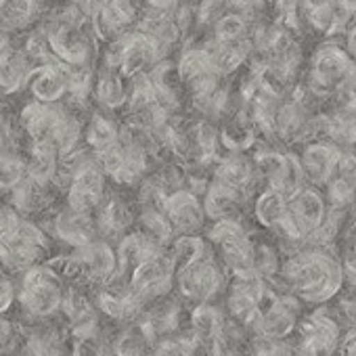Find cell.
Masks as SVG:
<instances>
[{
  "mask_svg": "<svg viewBox=\"0 0 356 356\" xmlns=\"http://www.w3.org/2000/svg\"><path fill=\"white\" fill-rule=\"evenodd\" d=\"M136 0H99L88 15V28L99 44H109L138 26Z\"/></svg>",
  "mask_w": 356,
  "mask_h": 356,
  "instance_id": "cell-1",
  "label": "cell"
},
{
  "mask_svg": "<svg viewBox=\"0 0 356 356\" xmlns=\"http://www.w3.org/2000/svg\"><path fill=\"white\" fill-rule=\"evenodd\" d=\"M155 254H157L155 241L145 233H134V235H128L120 243L115 258H118V266L122 273H132L140 262H145L147 258H151Z\"/></svg>",
  "mask_w": 356,
  "mask_h": 356,
  "instance_id": "cell-16",
  "label": "cell"
},
{
  "mask_svg": "<svg viewBox=\"0 0 356 356\" xmlns=\"http://www.w3.org/2000/svg\"><path fill=\"white\" fill-rule=\"evenodd\" d=\"M32 352H34V356H67L61 339L53 331H44V333L34 335Z\"/></svg>",
  "mask_w": 356,
  "mask_h": 356,
  "instance_id": "cell-24",
  "label": "cell"
},
{
  "mask_svg": "<svg viewBox=\"0 0 356 356\" xmlns=\"http://www.w3.org/2000/svg\"><path fill=\"white\" fill-rule=\"evenodd\" d=\"M254 356H293V348L281 339L262 337L254 348Z\"/></svg>",
  "mask_w": 356,
  "mask_h": 356,
  "instance_id": "cell-25",
  "label": "cell"
},
{
  "mask_svg": "<svg viewBox=\"0 0 356 356\" xmlns=\"http://www.w3.org/2000/svg\"><path fill=\"white\" fill-rule=\"evenodd\" d=\"M241 200H243L241 191L214 181V185L206 193L204 212L210 214L216 220H235V216L239 212V206H241Z\"/></svg>",
  "mask_w": 356,
  "mask_h": 356,
  "instance_id": "cell-15",
  "label": "cell"
},
{
  "mask_svg": "<svg viewBox=\"0 0 356 356\" xmlns=\"http://www.w3.org/2000/svg\"><path fill=\"white\" fill-rule=\"evenodd\" d=\"M0 200H3V189H0Z\"/></svg>",
  "mask_w": 356,
  "mask_h": 356,
  "instance_id": "cell-33",
  "label": "cell"
},
{
  "mask_svg": "<svg viewBox=\"0 0 356 356\" xmlns=\"http://www.w3.org/2000/svg\"><path fill=\"white\" fill-rule=\"evenodd\" d=\"M26 90L32 101L44 105L63 103L67 97V67L57 61L34 67Z\"/></svg>",
  "mask_w": 356,
  "mask_h": 356,
  "instance_id": "cell-5",
  "label": "cell"
},
{
  "mask_svg": "<svg viewBox=\"0 0 356 356\" xmlns=\"http://www.w3.org/2000/svg\"><path fill=\"white\" fill-rule=\"evenodd\" d=\"M346 42H348V51L356 57V26L350 30V34H348V40H346Z\"/></svg>",
  "mask_w": 356,
  "mask_h": 356,
  "instance_id": "cell-31",
  "label": "cell"
},
{
  "mask_svg": "<svg viewBox=\"0 0 356 356\" xmlns=\"http://www.w3.org/2000/svg\"><path fill=\"white\" fill-rule=\"evenodd\" d=\"M327 197L331 208H348L356 197V181L333 174L327 181Z\"/></svg>",
  "mask_w": 356,
  "mask_h": 356,
  "instance_id": "cell-21",
  "label": "cell"
},
{
  "mask_svg": "<svg viewBox=\"0 0 356 356\" xmlns=\"http://www.w3.org/2000/svg\"><path fill=\"white\" fill-rule=\"evenodd\" d=\"M128 97V78L122 76L120 70L109 65H95V82H92V101L101 111L115 113L126 107Z\"/></svg>",
  "mask_w": 356,
  "mask_h": 356,
  "instance_id": "cell-7",
  "label": "cell"
},
{
  "mask_svg": "<svg viewBox=\"0 0 356 356\" xmlns=\"http://www.w3.org/2000/svg\"><path fill=\"white\" fill-rule=\"evenodd\" d=\"M287 212L296 220L304 237H308L314 229H318L327 216L323 197L314 189H306V187H302L298 193H293L287 200Z\"/></svg>",
  "mask_w": 356,
  "mask_h": 356,
  "instance_id": "cell-10",
  "label": "cell"
},
{
  "mask_svg": "<svg viewBox=\"0 0 356 356\" xmlns=\"http://www.w3.org/2000/svg\"><path fill=\"white\" fill-rule=\"evenodd\" d=\"M337 153H339V149L333 145H323V143L308 145L300 159L306 181H310L314 185H327V181L335 174Z\"/></svg>",
  "mask_w": 356,
  "mask_h": 356,
  "instance_id": "cell-11",
  "label": "cell"
},
{
  "mask_svg": "<svg viewBox=\"0 0 356 356\" xmlns=\"http://www.w3.org/2000/svg\"><path fill=\"white\" fill-rule=\"evenodd\" d=\"M130 220H132L130 210L118 197H109L99 204V225L101 231H105L107 235H118L130 225Z\"/></svg>",
  "mask_w": 356,
  "mask_h": 356,
  "instance_id": "cell-19",
  "label": "cell"
},
{
  "mask_svg": "<svg viewBox=\"0 0 356 356\" xmlns=\"http://www.w3.org/2000/svg\"><path fill=\"white\" fill-rule=\"evenodd\" d=\"M250 30H252L250 22H245L237 13L225 11L212 26V38L218 42H239L250 38Z\"/></svg>",
  "mask_w": 356,
  "mask_h": 356,
  "instance_id": "cell-20",
  "label": "cell"
},
{
  "mask_svg": "<svg viewBox=\"0 0 356 356\" xmlns=\"http://www.w3.org/2000/svg\"><path fill=\"white\" fill-rule=\"evenodd\" d=\"M55 229H57V235L67 241V243H74L78 248L95 241V227H92V220L86 216V214H80V212H74V210H65L63 214H59L57 222H55Z\"/></svg>",
  "mask_w": 356,
  "mask_h": 356,
  "instance_id": "cell-17",
  "label": "cell"
},
{
  "mask_svg": "<svg viewBox=\"0 0 356 356\" xmlns=\"http://www.w3.org/2000/svg\"><path fill=\"white\" fill-rule=\"evenodd\" d=\"M147 350V337L140 329H128L118 337L115 343V356H145Z\"/></svg>",
  "mask_w": 356,
  "mask_h": 356,
  "instance_id": "cell-23",
  "label": "cell"
},
{
  "mask_svg": "<svg viewBox=\"0 0 356 356\" xmlns=\"http://www.w3.org/2000/svg\"><path fill=\"white\" fill-rule=\"evenodd\" d=\"M13 298H15L13 283L9 281V277L3 270H0V312L9 310V306L13 304Z\"/></svg>",
  "mask_w": 356,
  "mask_h": 356,
  "instance_id": "cell-28",
  "label": "cell"
},
{
  "mask_svg": "<svg viewBox=\"0 0 356 356\" xmlns=\"http://www.w3.org/2000/svg\"><path fill=\"white\" fill-rule=\"evenodd\" d=\"M15 346V329L11 323H0V352Z\"/></svg>",
  "mask_w": 356,
  "mask_h": 356,
  "instance_id": "cell-30",
  "label": "cell"
},
{
  "mask_svg": "<svg viewBox=\"0 0 356 356\" xmlns=\"http://www.w3.org/2000/svg\"><path fill=\"white\" fill-rule=\"evenodd\" d=\"M172 260L170 256H161L155 254L151 258H147L145 262H140L130 277V291L136 298H147V296H157L163 293L170 287L172 281Z\"/></svg>",
  "mask_w": 356,
  "mask_h": 356,
  "instance_id": "cell-6",
  "label": "cell"
},
{
  "mask_svg": "<svg viewBox=\"0 0 356 356\" xmlns=\"http://www.w3.org/2000/svg\"><path fill=\"white\" fill-rule=\"evenodd\" d=\"M42 9L34 0H0V26L11 36L32 30L40 19Z\"/></svg>",
  "mask_w": 356,
  "mask_h": 356,
  "instance_id": "cell-12",
  "label": "cell"
},
{
  "mask_svg": "<svg viewBox=\"0 0 356 356\" xmlns=\"http://www.w3.org/2000/svg\"><path fill=\"white\" fill-rule=\"evenodd\" d=\"M19 302L36 316H49L63 304V287L55 270L34 266L24 277Z\"/></svg>",
  "mask_w": 356,
  "mask_h": 356,
  "instance_id": "cell-2",
  "label": "cell"
},
{
  "mask_svg": "<svg viewBox=\"0 0 356 356\" xmlns=\"http://www.w3.org/2000/svg\"><path fill=\"white\" fill-rule=\"evenodd\" d=\"M59 151L55 149L53 143L40 140V143H30V151L26 159V174L28 178L42 185H51L55 181V174L59 168Z\"/></svg>",
  "mask_w": 356,
  "mask_h": 356,
  "instance_id": "cell-14",
  "label": "cell"
},
{
  "mask_svg": "<svg viewBox=\"0 0 356 356\" xmlns=\"http://www.w3.org/2000/svg\"><path fill=\"white\" fill-rule=\"evenodd\" d=\"M178 283H181V289L187 298L206 302L220 289L222 273L212 258L204 256L178 270Z\"/></svg>",
  "mask_w": 356,
  "mask_h": 356,
  "instance_id": "cell-4",
  "label": "cell"
},
{
  "mask_svg": "<svg viewBox=\"0 0 356 356\" xmlns=\"http://www.w3.org/2000/svg\"><path fill=\"white\" fill-rule=\"evenodd\" d=\"M337 350L339 356H356V327H352L346 335H339Z\"/></svg>",
  "mask_w": 356,
  "mask_h": 356,
  "instance_id": "cell-29",
  "label": "cell"
},
{
  "mask_svg": "<svg viewBox=\"0 0 356 356\" xmlns=\"http://www.w3.org/2000/svg\"><path fill=\"white\" fill-rule=\"evenodd\" d=\"M163 214L170 220V225H174L181 231H195L202 227L204 222V206L200 204V200L191 193V191H172L170 195H165L163 200Z\"/></svg>",
  "mask_w": 356,
  "mask_h": 356,
  "instance_id": "cell-9",
  "label": "cell"
},
{
  "mask_svg": "<svg viewBox=\"0 0 356 356\" xmlns=\"http://www.w3.org/2000/svg\"><path fill=\"white\" fill-rule=\"evenodd\" d=\"M34 65L13 40L5 51H0V97H15L28 88Z\"/></svg>",
  "mask_w": 356,
  "mask_h": 356,
  "instance_id": "cell-8",
  "label": "cell"
},
{
  "mask_svg": "<svg viewBox=\"0 0 356 356\" xmlns=\"http://www.w3.org/2000/svg\"><path fill=\"white\" fill-rule=\"evenodd\" d=\"M193 327L200 339H214L220 333V314L212 306H200L193 314Z\"/></svg>",
  "mask_w": 356,
  "mask_h": 356,
  "instance_id": "cell-22",
  "label": "cell"
},
{
  "mask_svg": "<svg viewBox=\"0 0 356 356\" xmlns=\"http://www.w3.org/2000/svg\"><path fill=\"white\" fill-rule=\"evenodd\" d=\"M120 140V124L113 113L107 111H92L84 118V147L92 153H99Z\"/></svg>",
  "mask_w": 356,
  "mask_h": 356,
  "instance_id": "cell-13",
  "label": "cell"
},
{
  "mask_svg": "<svg viewBox=\"0 0 356 356\" xmlns=\"http://www.w3.org/2000/svg\"><path fill=\"white\" fill-rule=\"evenodd\" d=\"M70 356H103V348L99 341L92 339V335H88V337H80V341L76 343Z\"/></svg>",
  "mask_w": 356,
  "mask_h": 356,
  "instance_id": "cell-27",
  "label": "cell"
},
{
  "mask_svg": "<svg viewBox=\"0 0 356 356\" xmlns=\"http://www.w3.org/2000/svg\"><path fill=\"white\" fill-rule=\"evenodd\" d=\"M287 214V197L275 189H266L256 200V218L268 229H277Z\"/></svg>",
  "mask_w": 356,
  "mask_h": 356,
  "instance_id": "cell-18",
  "label": "cell"
},
{
  "mask_svg": "<svg viewBox=\"0 0 356 356\" xmlns=\"http://www.w3.org/2000/svg\"><path fill=\"white\" fill-rule=\"evenodd\" d=\"M335 174L356 181V151H354V149H341V151L337 153Z\"/></svg>",
  "mask_w": 356,
  "mask_h": 356,
  "instance_id": "cell-26",
  "label": "cell"
},
{
  "mask_svg": "<svg viewBox=\"0 0 356 356\" xmlns=\"http://www.w3.org/2000/svg\"><path fill=\"white\" fill-rule=\"evenodd\" d=\"M352 13L356 15V0H354V5H352Z\"/></svg>",
  "mask_w": 356,
  "mask_h": 356,
  "instance_id": "cell-32",
  "label": "cell"
},
{
  "mask_svg": "<svg viewBox=\"0 0 356 356\" xmlns=\"http://www.w3.org/2000/svg\"><path fill=\"white\" fill-rule=\"evenodd\" d=\"M103 191H105V174L92 157L72 176V181L67 185V206L74 212L88 214L92 208H99V204L103 202Z\"/></svg>",
  "mask_w": 356,
  "mask_h": 356,
  "instance_id": "cell-3",
  "label": "cell"
}]
</instances>
